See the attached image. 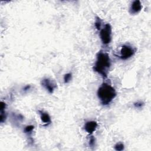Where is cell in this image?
<instances>
[{
  "label": "cell",
  "instance_id": "cell-1",
  "mask_svg": "<svg viewBox=\"0 0 151 151\" xmlns=\"http://www.w3.org/2000/svg\"><path fill=\"white\" fill-rule=\"evenodd\" d=\"M110 66L111 60L109 54L99 51L97 54V60L93 67L94 71L100 74L103 78H106Z\"/></svg>",
  "mask_w": 151,
  "mask_h": 151
},
{
  "label": "cell",
  "instance_id": "cell-2",
  "mask_svg": "<svg viewBox=\"0 0 151 151\" xmlns=\"http://www.w3.org/2000/svg\"><path fill=\"white\" fill-rule=\"evenodd\" d=\"M97 94L103 105L109 104L116 96L115 89L106 83H103L99 87Z\"/></svg>",
  "mask_w": 151,
  "mask_h": 151
},
{
  "label": "cell",
  "instance_id": "cell-3",
  "mask_svg": "<svg viewBox=\"0 0 151 151\" xmlns=\"http://www.w3.org/2000/svg\"><path fill=\"white\" fill-rule=\"evenodd\" d=\"M100 37L104 44H108L111 40V27L109 24H106L104 27L101 29Z\"/></svg>",
  "mask_w": 151,
  "mask_h": 151
},
{
  "label": "cell",
  "instance_id": "cell-4",
  "mask_svg": "<svg viewBox=\"0 0 151 151\" xmlns=\"http://www.w3.org/2000/svg\"><path fill=\"white\" fill-rule=\"evenodd\" d=\"M135 53V50L131 46L124 45L120 50V55L119 58L122 60H127L132 57Z\"/></svg>",
  "mask_w": 151,
  "mask_h": 151
},
{
  "label": "cell",
  "instance_id": "cell-5",
  "mask_svg": "<svg viewBox=\"0 0 151 151\" xmlns=\"http://www.w3.org/2000/svg\"><path fill=\"white\" fill-rule=\"evenodd\" d=\"M41 86L44 87L50 93H52L57 88V84L51 79L45 78L41 81Z\"/></svg>",
  "mask_w": 151,
  "mask_h": 151
},
{
  "label": "cell",
  "instance_id": "cell-6",
  "mask_svg": "<svg viewBox=\"0 0 151 151\" xmlns=\"http://www.w3.org/2000/svg\"><path fill=\"white\" fill-rule=\"evenodd\" d=\"M97 123L95 121H88L87 122L84 126V130L88 133L92 134L97 129Z\"/></svg>",
  "mask_w": 151,
  "mask_h": 151
},
{
  "label": "cell",
  "instance_id": "cell-7",
  "mask_svg": "<svg viewBox=\"0 0 151 151\" xmlns=\"http://www.w3.org/2000/svg\"><path fill=\"white\" fill-rule=\"evenodd\" d=\"M142 8V5L140 1H134L132 2L130 8V12L132 14H136L139 12Z\"/></svg>",
  "mask_w": 151,
  "mask_h": 151
},
{
  "label": "cell",
  "instance_id": "cell-8",
  "mask_svg": "<svg viewBox=\"0 0 151 151\" xmlns=\"http://www.w3.org/2000/svg\"><path fill=\"white\" fill-rule=\"evenodd\" d=\"M40 114V118H41V121L45 123V126H48V124H50L51 123V117L50 116V115L46 113V112H44L43 111H41V110H39L38 111Z\"/></svg>",
  "mask_w": 151,
  "mask_h": 151
},
{
  "label": "cell",
  "instance_id": "cell-9",
  "mask_svg": "<svg viewBox=\"0 0 151 151\" xmlns=\"http://www.w3.org/2000/svg\"><path fill=\"white\" fill-rule=\"evenodd\" d=\"M114 149L117 151H122L124 149V146L122 143H117L114 145Z\"/></svg>",
  "mask_w": 151,
  "mask_h": 151
},
{
  "label": "cell",
  "instance_id": "cell-10",
  "mask_svg": "<svg viewBox=\"0 0 151 151\" xmlns=\"http://www.w3.org/2000/svg\"><path fill=\"white\" fill-rule=\"evenodd\" d=\"M72 78V74L71 73H67L64 75V81L65 83H67L71 81Z\"/></svg>",
  "mask_w": 151,
  "mask_h": 151
},
{
  "label": "cell",
  "instance_id": "cell-11",
  "mask_svg": "<svg viewBox=\"0 0 151 151\" xmlns=\"http://www.w3.org/2000/svg\"><path fill=\"white\" fill-rule=\"evenodd\" d=\"M34 129V126L32 125L27 126L24 129V132L25 133H31Z\"/></svg>",
  "mask_w": 151,
  "mask_h": 151
},
{
  "label": "cell",
  "instance_id": "cell-12",
  "mask_svg": "<svg viewBox=\"0 0 151 151\" xmlns=\"http://www.w3.org/2000/svg\"><path fill=\"white\" fill-rule=\"evenodd\" d=\"M101 21L100 18L98 17H96V20L95 22V26L97 28V29H100L101 28Z\"/></svg>",
  "mask_w": 151,
  "mask_h": 151
},
{
  "label": "cell",
  "instance_id": "cell-13",
  "mask_svg": "<svg viewBox=\"0 0 151 151\" xmlns=\"http://www.w3.org/2000/svg\"><path fill=\"white\" fill-rule=\"evenodd\" d=\"M95 143H96V139L94 136H91L90 137V140H89V146L90 147H94L95 146Z\"/></svg>",
  "mask_w": 151,
  "mask_h": 151
},
{
  "label": "cell",
  "instance_id": "cell-14",
  "mask_svg": "<svg viewBox=\"0 0 151 151\" xmlns=\"http://www.w3.org/2000/svg\"><path fill=\"white\" fill-rule=\"evenodd\" d=\"M144 105V103L142 101H137L134 103V106L135 107L137 108H140Z\"/></svg>",
  "mask_w": 151,
  "mask_h": 151
},
{
  "label": "cell",
  "instance_id": "cell-15",
  "mask_svg": "<svg viewBox=\"0 0 151 151\" xmlns=\"http://www.w3.org/2000/svg\"><path fill=\"white\" fill-rule=\"evenodd\" d=\"M5 107H6V104L5 103H4L3 101H1V111H5Z\"/></svg>",
  "mask_w": 151,
  "mask_h": 151
}]
</instances>
